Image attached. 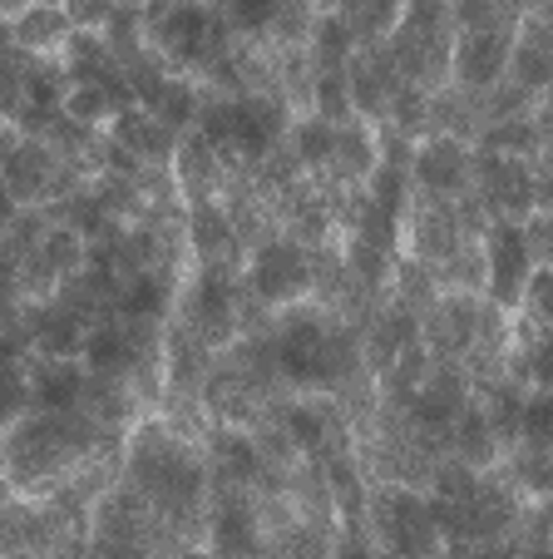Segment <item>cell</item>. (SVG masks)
<instances>
[{"mask_svg": "<svg viewBox=\"0 0 553 559\" xmlns=\"http://www.w3.org/2000/svg\"><path fill=\"white\" fill-rule=\"evenodd\" d=\"M242 277H248V293L257 307L267 312H282V307L312 302L316 297V248L292 238V233H267L257 248L242 263Z\"/></svg>", "mask_w": 553, "mask_h": 559, "instance_id": "1", "label": "cell"}, {"mask_svg": "<svg viewBox=\"0 0 553 559\" xmlns=\"http://www.w3.org/2000/svg\"><path fill=\"white\" fill-rule=\"evenodd\" d=\"M410 179H416L420 199H440V203L465 199L474 189V139L455 134V129H430L416 144Z\"/></svg>", "mask_w": 553, "mask_h": 559, "instance_id": "2", "label": "cell"}, {"mask_svg": "<svg viewBox=\"0 0 553 559\" xmlns=\"http://www.w3.org/2000/svg\"><path fill=\"white\" fill-rule=\"evenodd\" d=\"M514 31H455V50H449V90L459 99H484L509 80V55H514Z\"/></svg>", "mask_w": 553, "mask_h": 559, "instance_id": "3", "label": "cell"}, {"mask_svg": "<svg viewBox=\"0 0 553 559\" xmlns=\"http://www.w3.org/2000/svg\"><path fill=\"white\" fill-rule=\"evenodd\" d=\"M484 243V297L504 312H519L524 302V287L533 277V253H529V238H524V223L519 218H490L480 233Z\"/></svg>", "mask_w": 553, "mask_h": 559, "instance_id": "4", "label": "cell"}, {"mask_svg": "<svg viewBox=\"0 0 553 559\" xmlns=\"http://www.w3.org/2000/svg\"><path fill=\"white\" fill-rule=\"evenodd\" d=\"M302 50H306V60H312V70H351V60L365 50V45H361V35H356L351 15L322 0L312 11Z\"/></svg>", "mask_w": 553, "mask_h": 559, "instance_id": "5", "label": "cell"}, {"mask_svg": "<svg viewBox=\"0 0 553 559\" xmlns=\"http://www.w3.org/2000/svg\"><path fill=\"white\" fill-rule=\"evenodd\" d=\"M381 169V129L371 119H351L341 124V139H336V158L326 179L341 183V189H361L371 174Z\"/></svg>", "mask_w": 553, "mask_h": 559, "instance_id": "6", "label": "cell"}, {"mask_svg": "<svg viewBox=\"0 0 553 559\" xmlns=\"http://www.w3.org/2000/svg\"><path fill=\"white\" fill-rule=\"evenodd\" d=\"M70 31H74V21L64 5L35 0L25 15L5 21V45H21V50H31V55H60L64 40H70Z\"/></svg>", "mask_w": 553, "mask_h": 559, "instance_id": "7", "label": "cell"}, {"mask_svg": "<svg viewBox=\"0 0 553 559\" xmlns=\"http://www.w3.org/2000/svg\"><path fill=\"white\" fill-rule=\"evenodd\" d=\"M336 139H341V124H332V119L302 109V115H297V124H292V134H287V148H292V158L316 179V174H332Z\"/></svg>", "mask_w": 553, "mask_h": 559, "instance_id": "8", "label": "cell"}, {"mask_svg": "<svg viewBox=\"0 0 553 559\" xmlns=\"http://www.w3.org/2000/svg\"><path fill=\"white\" fill-rule=\"evenodd\" d=\"M277 426H282L287 436H292V445L306 455V461H322L326 451H332V416H326V406L316 402H287L282 412H277Z\"/></svg>", "mask_w": 553, "mask_h": 559, "instance_id": "9", "label": "cell"}, {"mask_svg": "<svg viewBox=\"0 0 553 559\" xmlns=\"http://www.w3.org/2000/svg\"><path fill=\"white\" fill-rule=\"evenodd\" d=\"M302 109L332 119V124H351V119H361L356 115V95H351V70H312Z\"/></svg>", "mask_w": 553, "mask_h": 559, "instance_id": "10", "label": "cell"}, {"mask_svg": "<svg viewBox=\"0 0 553 559\" xmlns=\"http://www.w3.org/2000/svg\"><path fill=\"white\" fill-rule=\"evenodd\" d=\"M242 40H272L292 0H213Z\"/></svg>", "mask_w": 553, "mask_h": 559, "instance_id": "11", "label": "cell"}, {"mask_svg": "<svg viewBox=\"0 0 553 559\" xmlns=\"http://www.w3.org/2000/svg\"><path fill=\"white\" fill-rule=\"evenodd\" d=\"M64 119L80 129H105L115 119V90L105 80H80V85L64 90Z\"/></svg>", "mask_w": 553, "mask_h": 559, "instance_id": "12", "label": "cell"}, {"mask_svg": "<svg viewBox=\"0 0 553 559\" xmlns=\"http://www.w3.org/2000/svg\"><path fill=\"white\" fill-rule=\"evenodd\" d=\"M519 317L524 322H533L539 332H553V267H533L529 287H524Z\"/></svg>", "mask_w": 553, "mask_h": 559, "instance_id": "13", "label": "cell"}, {"mask_svg": "<svg viewBox=\"0 0 553 559\" xmlns=\"http://www.w3.org/2000/svg\"><path fill=\"white\" fill-rule=\"evenodd\" d=\"M64 11H70L74 31H109L115 15L124 11V0H64Z\"/></svg>", "mask_w": 553, "mask_h": 559, "instance_id": "14", "label": "cell"}, {"mask_svg": "<svg viewBox=\"0 0 553 559\" xmlns=\"http://www.w3.org/2000/svg\"><path fill=\"white\" fill-rule=\"evenodd\" d=\"M524 238H529V253L539 267H553V213H529L524 218Z\"/></svg>", "mask_w": 553, "mask_h": 559, "instance_id": "15", "label": "cell"}, {"mask_svg": "<svg viewBox=\"0 0 553 559\" xmlns=\"http://www.w3.org/2000/svg\"><path fill=\"white\" fill-rule=\"evenodd\" d=\"M35 0H0V21H15V15H25Z\"/></svg>", "mask_w": 553, "mask_h": 559, "instance_id": "16", "label": "cell"}, {"mask_svg": "<svg viewBox=\"0 0 553 559\" xmlns=\"http://www.w3.org/2000/svg\"><path fill=\"white\" fill-rule=\"evenodd\" d=\"M529 15H539V25L553 35V5H543V11H529Z\"/></svg>", "mask_w": 553, "mask_h": 559, "instance_id": "17", "label": "cell"}]
</instances>
